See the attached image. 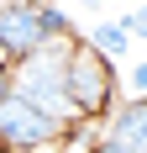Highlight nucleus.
Segmentation results:
<instances>
[{"label":"nucleus","instance_id":"20e7f679","mask_svg":"<svg viewBox=\"0 0 147 153\" xmlns=\"http://www.w3.org/2000/svg\"><path fill=\"white\" fill-rule=\"evenodd\" d=\"M58 127L47 111H37L32 100L11 95V100H0V143H11V148H37V143H53L58 137Z\"/></svg>","mask_w":147,"mask_h":153},{"label":"nucleus","instance_id":"6e6552de","mask_svg":"<svg viewBox=\"0 0 147 153\" xmlns=\"http://www.w3.org/2000/svg\"><path fill=\"white\" fill-rule=\"evenodd\" d=\"M11 95H16V74L0 63V100H11Z\"/></svg>","mask_w":147,"mask_h":153},{"label":"nucleus","instance_id":"423d86ee","mask_svg":"<svg viewBox=\"0 0 147 153\" xmlns=\"http://www.w3.org/2000/svg\"><path fill=\"white\" fill-rule=\"evenodd\" d=\"M126 42H132L126 21H105V27L89 32V48H95V53H105V58H121V53H126Z\"/></svg>","mask_w":147,"mask_h":153},{"label":"nucleus","instance_id":"7ed1b4c3","mask_svg":"<svg viewBox=\"0 0 147 153\" xmlns=\"http://www.w3.org/2000/svg\"><path fill=\"white\" fill-rule=\"evenodd\" d=\"M68 100L79 116H100V106L110 100V58L89 42H74L68 53Z\"/></svg>","mask_w":147,"mask_h":153},{"label":"nucleus","instance_id":"9d476101","mask_svg":"<svg viewBox=\"0 0 147 153\" xmlns=\"http://www.w3.org/2000/svg\"><path fill=\"white\" fill-rule=\"evenodd\" d=\"M100 153H116V148H105V143H100Z\"/></svg>","mask_w":147,"mask_h":153},{"label":"nucleus","instance_id":"39448f33","mask_svg":"<svg viewBox=\"0 0 147 153\" xmlns=\"http://www.w3.org/2000/svg\"><path fill=\"white\" fill-rule=\"evenodd\" d=\"M105 148H116V153H147V100H132L126 111L110 116Z\"/></svg>","mask_w":147,"mask_h":153},{"label":"nucleus","instance_id":"f03ea898","mask_svg":"<svg viewBox=\"0 0 147 153\" xmlns=\"http://www.w3.org/2000/svg\"><path fill=\"white\" fill-rule=\"evenodd\" d=\"M63 32H68V16L58 5H16V0L0 5V53L16 63H26L47 42H58Z\"/></svg>","mask_w":147,"mask_h":153},{"label":"nucleus","instance_id":"0eeeda50","mask_svg":"<svg viewBox=\"0 0 147 153\" xmlns=\"http://www.w3.org/2000/svg\"><path fill=\"white\" fill-rule=\"evenodd\" d=\"M126 32H132V37H147V5L126 11Z\"/></svg>","mask_w":147,"mask_h":153},{"label":"nucleus","instance_id":"1a4fd4ad","mask_svg":"<svg viewBox=\"0 0 147 153\" xmlns=\"http://www.w3.org/2000/svg\"><path fill=\"white\" fill-rule=\"evenodd\" d=\"M132 90L147 95V63H137V69H132Z\"/></svg>","mask_w":147,"mask_h":153},{"label":"nucleus","instance_id":"f257e3e1","mask_svg":"<svg viewBox=\"0 0 147 153\" xmlns=\"http://www.w3.org/2000/svg\"><path fill=\"white\" fill-rule=\"evenodd\" d=\"M68 53L74 48L63 42H47L42 53H32L21 69H16V95L21 100H32L37 111H47L53 122H68V116H79L68 100Z\"/></svg>","mask_w":147,"mask_h":153},{"label":"nucleus","instance_id":"9b49d317","mask_svg":"<svg viewBox=\"0 0 147 153\" xmlns=\"http://www.w3.org/2000/svg\"><path fill=\"white\" fill-rule=\"evenodd\" d=\"M74 153H84V148H74Z\"/></svg>","mask_w":147,"mask_h":153}]
</instances>
